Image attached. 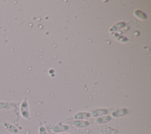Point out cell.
Wrapping results in <instances>:
<instances>
[{"mask_svg": "<svg viewBox=\"0 0 151 134\" xmlns=\"http://www.w3.org/2000/svg\"><path fill=\"white\" fill-rule=\"evenodd\" d=\"M126 113H127V110L126 109H120V110H117L114 111L112 113V115L114 116H117L123 115Z\"/></svg>", "mask_w": 151, "mask_h": 134, "instance_id": "7", "label": "cell"}, {"mask_svg": "<svg viewBox=\"0 0 151 134\" xmlns=\"http://www.w3.org/2000/svg\"><path fill=\"white\" fill-rule=\"evenodd\" d=\"M107 113V112L106 110L100 109V110H96L93 112H92V115L93 116H98L104 115V114H106Z\"/></svg>", "mask_w": 151, "mask_h": 134, "instance_id": "5", "label": "cell"}, {"mask_svg": "<svg viewBox=\"0 0 151 134\" xmlns=\"http://www.w3.org/2000/svg\"><path fill=\"white\" fill-rule=\"evenodd\" d=\"M68 129V127L66 126H64V125H62V126H58L55 128H54V130L55 132H61V131H64V130H65Z\"/></svg>", "mask_w": 151, "mask_h": 134, "instance_id": "9", "label": "cell"}, {"mask_svg": "<svg viewBox=\"0 0 151 134\" xmlns=\"http://www.w3.org/2000/svg\"><path fill=\"white\" fill-rule=\"evenodd\" d=\"M91 116L90 113L88 112H83V113H80L77 114L76 115H75L74 117L75 119H87L90 117Z\"/></svg>", "mask_w": 151, "mask_h": 134, "instance_id": "3", "label": "cell"}, {"mask_svg": "<svg viewBox=\"0 0 151 134\" xmlns=\"http://www.w3.org/2000/svg\"><path fill=\"white\" fill-rule=\"evenodd\" d=\"M4 126L5 128V129L9 132L12 133H17L18 132V129L16 127H15L13 125L11 124L9 122H5L4 123Z\"/></svg>", "mask_w": 151, "mask_h": 134, "instance_id": "2", "label": "cell"}, {"mask_svg": "<svg viewBox=\"0 0 151 134\" xmlns=\"http://www.w3.org/2000/svg\"><path fill=\"white\" fill-rule=\"evenodd\" d=\"M21 112L24 117L27 118L28 117L29 112H28V104L25 100L22 102V104L21 106Z\"/></svg>", "mask_w": 151, "mask_h": 134, "instance_id": "1", "label": "cell"}, {"mask_svg": "<svg viewBox=\"0 0 151 134\" xmlns=\"http://www.w3.org/2000/svg\"><path fill=\"white\" fill-rule=\"evenodd\" d=\"M74 125L78 127H84L88 126L90 123L88 121H83V120H78L76 121L73 123Z\"/></svg>", "mask_w": 151, "mask_h": 134, "instance_id": "4", "label": "cell"}, {"mask_svg": "<svg viewBox=\"0 0 151 134\" xmlns=\"http://www.w3.org/2000/svg\"><path fill=\"white\" fill-rule=\"evenodd\" d=\"M111 119V117L110 116H104V117H100L98 118L96 120L97 123H103L104 122H107L108 121H109Z\"/></svg>", "mask_w": 151, "mask_h": 134, "instance_id": "6", "label": "cell"}, {"mask_svg": "<svg viewBox=\"0 0 151 134\" xmlns=\"http://www.w3.org/2000/svg\"><path fill=\"white\" fill-rule=\"evenodd\" d=\"M11 107V104L6 102H0V110L7 109Z\"/></svg>", "mask_w": 151, "mask_h": 134, "instance_id": "8", "label": "cell"}, {"mask_svg": "<svg viewBox=\"0 0 151 134\" xmlns=\"http://www.w3.org/2000/svg\"><path fill=\"white\" fill-rule=\"evenodd\" d=\"M40 134H47V132H46V130L45 129H44V128L43 127H41L40 129Z\"/></svg>", "mask_w": 151, "mask_h": 134, "instance_id": "10", "label": "cell"}]
</instances>
